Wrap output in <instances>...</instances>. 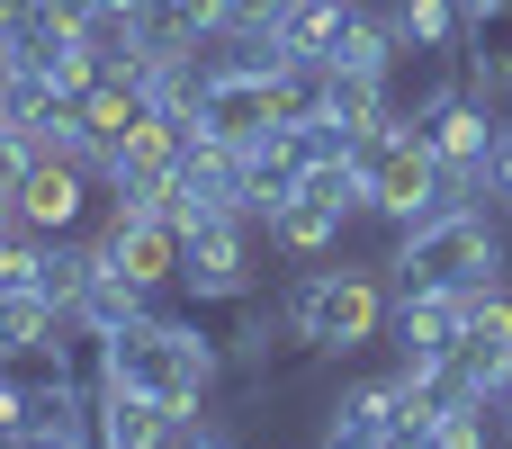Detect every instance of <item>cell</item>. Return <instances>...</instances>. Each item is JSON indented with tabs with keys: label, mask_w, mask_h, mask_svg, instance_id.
<instances>
[{
	"label": "cell",
	"mask_w": 512,
	"mask_h": 449,
	"mask_svg": "<svg viewBox=\"0 0 512 449\" xmlns=\"http://www.w3.org/2000/svg\"><path fill=\"white\" fill-rule=\"evenodd\" d=\"M90 351H99V387L153 396V405H171L180 423H189V414L207 405V387H216V342H207L198 324H171V315H135L126 333H99Z\"/></svg>",
	"instance_id": "obj_1"
},
{
	"label": "cell",
	"mask_w": 512,
	"mask_h": 449,
	"mask_svg": "<svg viewBox=\"0 0 512 449\" xmlns=\"http://www.w3.org/2000/svg\"><path fill=\"white\" fill-rule=\"evenodd\" d=\"M387 270H396V288H504V234L477 198H459V207L405 225Z\"/></svg>",
	"instance_id": "obj_2"
},
{
	"label": "cell",
	"mask_w": 512,
	"mask_h": 449,
	"mask_svg": "<svg viewBox=\"0 0 512 449\" xmlns=\"http://www.w3.org/2000/svg\"><path fill=\"white\" fill-rule=\"evenodd\" d=\"M360 180H369V216H387V225H423V216L477 198V189H459V180L441 171V153L423 144L414 117H387V126L360 144Z\"/></svg>",
	"instance_id": "obj_3"
},
{
	"label": "cell",
	"mask_w": 512,
	"mask_h": 449,
	"mask_svg": "<svg viewBox=\"0 0 512 449\" xmlns=\"http://www.w3.org/2000/svg\"><path fill=\"white\" fill-rule=\"evenodd\" d=\"M288 333H297L315 360H351L360 342H378V333H387V288H378V270H360V261L306 270V279L288 288Z\"/></svg>",
	"instance_id": "obj_4"
},
{
	"label": "cell",
	"mask_w": 512,
	"mask_h": 449,
	"mask_svg": "<svg viewBox=\"0 0 512 449\" xmlns=\"http://www.w3.org/2000/svg\"><path fill=\"white\" fill-rule=\"evenodd\" d=\"M423 126V144L441 153V171L459 180V189H477L486 198V180H495V144H504V117H495V99L486 90H450L432 117H414Z\"/></svg>",
	"instance_id": "obj_5"
},
{
	"label": "cell",
	"mask_w": 512,
	"mask_h": 449,
	"mask_svg": "<svg viewBox=\"0 0 512 449\" xmlns=\"http://www.w3.org/2000/svg\"><path fill=\"white\" fill-rule=\"evenodd\" d=\"M90 180H99V171H90L81 153H27L9 207H18V225H27L36 243H54V234H72V225L90 216Z\"/></svg>",
	"instance_id": "obj_6"
},
{
	"label": "cell",
	"mask_w": 512,
	"mask_h": 449,
	"mask_svg": "<svg viewBox=\"0 0 512 449\" xmlns=\"http://www.w3.org/2000/svg\"><path fill=\"white\" fill-rule=\"evenodd\" d=\"M180 288H189L198 306L252 297V225H243V216H216V225L180 234Z\"/></svg>",
	"instance_id": "obj_7"
},
{
	"label": "cell",
	"mask_w": 512,
	"mask_h": 449,
	"mask_svg": "<svg viewBox=\"0 0 512 449\" xmlns=\"http://www.w3.org/2000/svg\"><path fill=\"white\" fill-rule=\"evenodd\" d=\"M90 252H99V270H126V279H144V288H171V279H180V225H171V216H117V207H108V234H99Z\"/></svg>",
	"instance_id": "obj_8"
},
{
	"label": "cell",
	"mask_w": 512,
	"mask_h": 449,
	"mask_svg": "<svg viewBox=\"0 0 512 449\" xmlns=\"http://www.w3.org/2000/svg\"><path fill=\"white\" fill-rule=\"evenodd\" d=\"M351 216H360L351 198H333L324 180H297V189L270 207V243H279V252H306V261H315V252H333V243H342V225H351Z\"/></svg>",
	"instance_id": "obj_9"
},
{
	"label": "cell",
	"mask_w": 512,
	"mask_h": 449,
	"mask_svg": "<svg viewBox=\"0 0 512 449\" xmlns=\"http://www.w3.org/2000/svg\"><path fill=\"white\" fill-rule=\"evenodd\" d=\"M171 432H180V414L153 396H126V387L90 396V449H171Z\"/></svg>",
	"instance_id": "obj_10"
},
{
	"label": "cell",
	"mask_w": 512,
	"mask_h": 449,
	"mask_svg": "<svg viewBox=\"0 0 512 449\" xmlns=\"http://www.w3.org/2000/svg\"><path fill=\"white\" fill-rule=\"evenodd\" d=\"M225 9L234 0H135V45L144 54H198L207 36H225Z\"/></svg>",
	"instance_id": "obj_11"
},
{
	"label": "cell",
	"mask_w": 512,
	"mask_h": 449,
	"mask_svg": "<svg viewBox=\"0 0 512 449\" xmlns=\"http://www.w3.org/2000/svg\"><path fill=\"white\" fill-rule=\"evenodd\" d=\"M72 324H54V333H27V342H0V378L18 387V396H81V369H72V342H63Z\"/></svg>",
	"instance_id": "obj_12"
},
{
	"label": "cell",
	"mask_w": 512,
	"mask_h": 449,
	"mask_svg": "<svg viewBox=\"0 0 512 449\" xmlns=\"http://www.w3.org/2000/svg\"><path fill=\"white\" fill-rule=\"evenodd\" d=\"M90 261H99V252H90ZM135 315H153V288L126 279V270H90V288H81V306H72V333L99 342V333H126Z\"/></svg>",
	"instance_id": "obj_13"
},
{
	"label": "cell",
	"mask_w": 512,
	"mask_h": 449,
	"mask_svg": "<svg viewBox=\"0 0 512 449\" xmlns=\"http://www.w3.org/2000/svg\"><path fill=\"white\" fill-rule=\"evenodd\" d=\"M387 27L405 54H468V0H396Z\"/></svg>",
	"instance_id": "obj_14"
},
{
	"label": "cell",
	"mask_w": 512,
	"mask_h": 449,
	"mask_svg": "<svg viewBox=\"0 0 512 449\" xmlns=\"http://www.w3.org/2000/svg\"><path fill=\"white\" fill-rule=\"evenodd\" d=\"M351 9H360V0H297V9H288V27H279L270 45H279V54L297 63V72H315V63H324V54L342 45V27H351Z\"/></svg>",
	"instance_id": "obj_15"
},
{
	"label": "cell",
	"mask_w": 512,
	"mask_h": 449,
	"mask_svg": "<svg viewBox=\"0 0 512 449\" xmlns=\"http://www.w3.org/2000/svg\"><path fill=\"white\" fill-rule=\"evenodd\" d=\"M468 90H486V99L512 90V0L468 18Z\"/></svg>",
	"instance_id": "obj_16"
},
{
	"label": "cell",
	"mask_w": 512,
	"mask_h": 449,
	"mask_svg": "<svg viewBox=\"0 0 512 449\" xmlns=\"http://www.w3.org/2000/svg\"><path fill=\"white\" fill-rule=\"evenodd\" d=\"M90 243H72V234H54V243H36V297L54 306V315H72L81 306V288H90Z\"/></svg>",
	"instance_id": "obj_17"
},
{
	"label": "cell",
	"mask_w": 512,
	"mask_h": 449,
	"mask_svg": "<svg viewBox=\"0 0 512 449\" xmlns=\"http://www.w3.org/2000/svg\"><path fill=\"white\" fill-rule=\"evenodd\" d=\"M288 9H297V0H234V9H225V36H243V45H270V36L288 27Z\"/></svg>",
	"instance_id": "obj_18"
},
{
	"label": "cell",
	"mask_w": 512,
	"mask_h": 449,
	"mask_svg": "<svg viewBox=\"0 0 512 449\" xmlns=\"http://www.w3.org/2000/svg\"><path fill=\"white\" fill-rule=\"evenodd\" d=\"M171 449H234V441H225V432H216V423H207V414H189V423H180V432H171Z\"/></svg>",
	"instance_id": "obj_19"
},
{
	"label": "cell",
	"mask_w": 512,
	"mask_h": 449,
	"mask_svg": "<svg viewBox=\"0 0 512 449\" xmlns=\"http://www.w3.org/2000/svg\"><path fill=\"white\" fill-rule=\"evenodd\" d=\"M495 198H504V216H512V117H504V144H495V180H486Z\"/></svg>",
	"instance_id": "obj_20"
},
{
	"label": "cell",
	"mask_w": 512,
	"mask_h": 449,
	"mask_svg": "<svg viewBox=\"0 0 512 449\" xmlns=\"http://www.w3.org/2000/svg\"><path fill=\"white\" fill-rule=\"evenodd\" d=\"M9 432H27V396H18V387L0 378V441H9Z\"/></svg>",
	"instance_id": "obj_21"
},
{
	"label": "cell",
	"mask_w": 512,
	"mask_h": 449,
	"mask_svg": "<svg viewBox=\"0 0 512 449\" xmlns=\"http://www.w3.org/2000/svg\"><path fill=\"white\" fill-rule=\"evenodd\" d=\"M0 449H90V441H72V432H9Z\"/></svg>",
	"instance_id": "obj_22"
},
{
	"label": "cell",
	"mask_w": 512,
	"mask_h": 449,
	"mask_svg": "<svg viewBox=\"0 0 512 449\" xmlns=\"http://www.w3.org/2000/svg\"><path fill=\"white\" fill-rule=\"evenodd\" d=\"M477 9H495V0H468V18H477Z\"/></svg>",
	"instance_id": "obj_23"
},
{
	"label": "cell",
	"mask_w": 512,
	"mask_h": 449,
	"mask_svg": "<svg viewBox=\"0 0 512 449\" xmlns=\"http://www.w3.org/2000/svg\"><path fill=\"white\" fill-rule=\"evenodd\" d=\"M504 423H512V405H504Z\"/></svg>",
	"instance_id": "obj_24"
}]
</instances>
